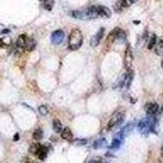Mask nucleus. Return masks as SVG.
<instances>
[{"label": "nucleus", "instance_id": "1", "mask_svg": "<svg viewBox=\"0 0 163 163\" xmlns=\"http://www.w3.org/2000/svg\"><path fill=\"white\" fill-rule=\"evenodd\" d=\"M70 15L74 18L80 20H91L100 17L98 7L91 6L83 11H73L70 12Z\"/></svg>", "mask_w": 163, "mask_h": 163}, {"label": "nucleus", "instance_id": "2", "mask_svg": "<svg viewBox=\"0 0 163 163\" xmlns=\"http://www.w3.org/2000/svg\"><path fill=\"white\" fill-rule=\"evenodd\" d=\"M83 36L80 29H73L69 36V48L73 51L78 50L83 45Z\"/></svg>", "mask_w": 163, "mask_h": 163}, {"label": "nucleus", "instance_id": "3", "mask_svg": "<svg viewBox=\"0 0 163 163\" xmlns=\"http://www.w3.org/2000/svg\"><path fill=\"white\" fill-rule=\"evenodd\" d=\"M156 126V119L154 117H147L140 120L138 123V130L143 135H148L149 133L154 132Z\"/></svg>", "mask_w": 163, "mask_h": 163}, {"label": "nucleus", "instance_id": "4", "mask_svg": "<svg viewBox=\"0 0 163 163\" xmlns=\"http://www.w3.org/2000/svg\"><path fill=\"white\" fill-rule=\"evenodd\" d=\"M124 119H125V111L122 109L116 110L109 119L108 123V130H112L120 126L123 122Z\"/></svg>", "mask_w": 163, "mask_h": 163}, {"label": "nucleus", "instance_id": "5", "mask_svg": "<svg viewBox=\"0 0 163 163\" xmlns=\"http://www.w3.org/2000/svg\"><path fill=\"white\" fill-rule=\"evenodd\" d=\"M123 62L125 69H126L127 70H130L131 69L133 63V53L130 45L126 47V52H125V54H124Z\"/></svg>", "mask_w": 163, "mask_h": 163}, {"label": "nucleus", "instance_id": "6", "mask_svg": "<svg viewBox=\"0 0 163 163\" xmlns=\"http://www.w3.org/2000/svg\"><path fill=\"white\" fill-rule=\"evenodd\" d=\"M144 110L148 117H154L159 110L158 104L155 102H148L144 106Z\"/></svg>", "mask_w": 163, "mask_h": 163}, {"label": "nucleus", "instance_id": "7", "mask_svg": "<svg viewBox=\"0 0 163 163\" xmlns=\"http://www.w3.org/2000/svg\"><path fill=\"white\" fill-rule=\"evenodd\" d=\"M64 38H65V33L62 29H57L52 33L51 36V40L52 43L55 45H60L63 42Z\"/></svg>", "mask_w": 163, "mask_h": 163}, {"label": "nucleus", "instance_id": "8", "mask_svg": "<svg viewBox=\"0 0 163 163\" xmlns=\"http://www.w3.org/2000/svg\"><path fill=\"white\" fill-rule=\"evenodd\" d=\"M104 29L100 28L96 34L91 38L90 44H91V46L92 48H96L97 46L100 45V42H101V39H102L103 37H104Z\"/></svg>", "mask_w": 163, "mask_h": 163}, {"label": "nucleus", "instance_id": "9", "mask_svg": "<svg viewBox=\"0 0 163 163\" xmlns=\"http://www.w3.org/2000/svg\"><path fill=\"white\" fill-rule=\"evenodd\" d=\"M117 28L113 29V30L110 32V34L108 35L106 42H105V44H106L107 47H109H109H110V46L112 45L116 40H117Z\"/></svg>", "mask_w": 163, "mask_h": 163}, {"label": "nucleus", "instance_id": "10", "mask_svg": "<svg viewBox=\"0 0 163 163\" xmlns=\"http://www.w3.org/2000/svg\"><path fill=\"white\" fill-rule=\"evenodd\" d=\"M98 11H99V16L100 17H106L109 18L112 16L110 9L104 6H97Z\"/></svg>", "mask_w": 163, "mask_h": 163}, {"label": "nucleus", "instance_id": "11", "mask_svg": "<svg viewBox=\"0 0 163 163\" xmlns=\"http://www.w3.org/2000/svg\"><path fill=\"white\" fill-rule=\"evenodd\" d=\"M61 137L62 139L67 140V141H72L74 139V135L72 133V130L70 127H65L61 131Z\"/></svg>", "mask_w": 163, "mask_h": 163}, {"label": "nucleus", "instance_id": "12", "mask_svg": "<svg viewBox=\"0 0 163 163\" xmlns=\"http://www.w3.org/2000/svg\"><path fill=\"white\" fill-rule=\"evenodd\" d=\"M27 38L25 34H20L16 41V47L19 49H25L26 48V43H27Z\"/></svg>", "mask_w": 163, "mask_h": 163}, {"label": "nucleus", "instance_id": "13", "mask_svg": "<svg viewBox=\"0 0 163 163\" xmlns=\"http://www.w3.org/2000/svg\"><path fill=\"white\" fill-rule=\"evenodd\" d=\"M48 148L44 145H41L40 148H39L38 152L37 153V156L40 160L43 161L44 159L47 157L48 156Z\"/></svg>", "mask_w": 163, "mask_h": 163}, {"label": "nucleus", "instance_id": "14", "mask_svg": "<svg viewBox=\"0 0 163 163\" xmlns=\"http://www.w3.org/2000/svg\"><path fill=\"white\" fill-rule=\"evenodd\" d=\"M107 145V140L104 138H101L93 143V148L95 149H100V148H103L104 147H106Z\"/></svg>", "mask_w": 163, "mask_h": 163}, {"label": "nucleus", "instance_id": "15", "mask_svg": "<svg viewBox=\"0 0 163 163\" xmlns=\"http://www.w3.org/2000/svg\"><path fill=\"white\" fill-rule=\"evenodd\" d=\"M122 140H123V139H120V138L116 136V138H114V139H113L112 143H111L110 146H109V148L112 150H117L121 147V145H122Z\"/></svg>", "mask_w": 163, "mask_h": 163}, {"label": "nucleus", "instance_id": "16", "mask_svg": "<svg viewBox=\"0 0 163 163\" xmlns=\"http://www.w3.org/2000/svg\"><path fill=\"white\" fill-rule=\"evenodd\" d=\"M154 52L156 55H157L159 57L163 56V40H160L157 43H156Z\"/></svg>", "mask_w": 163, "mask_h": 163}, {"label": "nucleus", "instance_id": "17", "mask_svg": "<svg viewBox=\"0 0 163 163\" xmlns=\"http://www.w3.org/2000/svg\"><path fill=\"white\" fill-rule=\"evenodd\" d=\"M52 126H53V129L57 133H61L62 130H63V126H62V124H61V121L58 119H55L52 122Z\"/></svg>", "mask_w": 163, "mask_h": 163}, {"label": "nucleus", "instance_id": "18", "mask_svg": "<svg viewBox=\"0 0 163 163\" xmlns=\"http://www.w3.org/2000/svg\"><path fill=\"white\" fill-rule=\"evenodd\" d=\"M36 41L33 38H27V43H26V49L28 51H33L36 47Z\"/></svg>", "mask_w": 163, "mask_h": 163}, {"label": "nucleus", "instance_id": "19", "mask_svg": "<svg viewBox=\"0 0 163 163\" xmlns=\"http://www.w3.org/2000/svg\"><path fill=\"white\" fill-rule=\"evenodd\" d=\"M43 137V131L41 128H38L34 130V132L33 133V138L35 140H41Z\"/></svg>", "mask_w": 163, "mask_h": 163}, {"label": "nucleus", "instance_id": "20", "mask_svg": "<svg viewBox=\"0 0 163 163\" xmlns=\"http://www.w3.org/2000/svg\"><path fill=\"white\" fill-rule=\"evenodd\" d=\"M156 34H152V36L150 37L149 41H148V49H149V50L152 49V48L156 46Z\"/></svg>", "mask_w": 163, "mask_h": 163}, {"label": "nucleus", "instance_id": "21", "mask_svg": "<svg viewBox=\"0 0 163 163\" xmlns=\"http://www.w3.org/2000/svg\"><path fill=\"white\" fill-rule=\"evenodd\" d=\"M43 5L48 11H51L52 9V7L54 5L55 0H43Z\"/></svg>", "mask_w": 163, "mask_h": 163}, {"label": "nucleus", "instance_id": "22", "mask_svg": "<svg viewBox=\"0 0 163 163\" xmlns=\"http://www.w3.org/2000/svg\"><path fill=\"white\" fill-rule=\"evenodd\" d=\"M40 147H41V144H40V143H33L32 145L30 146V148H29V151H30V152H32L33 154L37 155Z\"/></svg>", "mask_w": 163, "mask_h": 163}, {"label": "nucleus", "instance_id": "23", "mask_svg": "<svg viewBox=\"0 0 163 163\" xmlns=\"http://www.w3.org/2000/svg\"><path fill=\"white\" fill-rule=\"evenodd\" d=\"M38 112L42 116H47L48 114V107L45 106V105H41L38 108Z\"/></svg>", "mask_w": 163, "mask_h": 163}, {"label": "nucleus", "instance_id": "24", "mask_svg": "<svg viewBox=\"0 0 163 163\" xmlns=\"http://www.w3.org/2000/svg\"><path fill=\"white\" fill-rule=\"evenodd\" d=\"M135 2V0H121L122 4L123 7H129L130 5H132L134 2Z\"/></svg>", "mask_w": 163, "mask_h": 163}, {"label": "nucleus", "instance_id": "25", "mask_svg": "<svg viewBox=\"0 0 163 163\" xmlns=\"http://www.w3.org/2000/svg\"><path fill=\"white\" fill-rule=\"evenodd\" d=\"M88 163H106L104 161V159L99 158V159H91V161Z\"/></svg>", "mask_w": 163, "mask_h": 163}, {"label": "nucleus", "instance_id": "26", "mask_svg": "<svg viewBox=\"0 0 163 163\" xmlns=\"http://www.w3.org/2000/svg\"><path fill=\"white\" fill-rule=\"evenodd\" d=\"M19 139H20L19 134H18V133H16L15 135H14V137H13V140H14V141H17Z\"/></svg>", "mask_w": 163, "mask_h": 163}, {"label": "nucleus", "instance_id": "27", "mask_svg": "<svg viewBox=\"0 0 163 163\" xmlns=\"http://www.w3.org/2000/svg\"><path fill=\"white\" fill-rule=\"evenodd\" d=\"M23 163H36V162H34L33 161H31V159H25V161H23Z\"/></svg>", "mask_w": 163, "mask_h": 163}, {"label": "nucleus", "instance_id": "28", "mask_svg": "<svg viewBox=\"0 0 163 163\" xmlns=\"http://www.w3.org/2000/svg\"><path fill=\"white\" fill-rule=\"evenodd\" d=\"M161 155H162V156H163V145H162V147H161Z\"/></svg>", "mask_w": 163, "mask_h": 163}, {"label": "nucleus", "instance_id": "29", "mask_svg": "<svg viewBox=\"0 0 163 163\" xmlns=\"http://www.w3.org/2000/svg\"><path fill=\"white\" fill-rule=\"evenodd\" d=\"M161 67H162V69H163V59H162V61H161Z\"/></svg>", "mask_w": 163, "mask_h": 163}, {"label": "nucleus", "instance_id": "30", "mask_svg": "<svg viewBox=\"0 0 163 163\" xmlns=\"http://www.w3.org/2000/svg\"><path fill=\"white\" fill-rule=\"evenodd\" d=\"M161 113H163V105H162V107H161Z\"/></svg>", "mask_w": 163, "mask_h": 163}, {"label": "nucleus", "instance_id": "31", "mask_svg": "<svg viewBox=\"0 0 163 163\" xmlns=\"http://www.w3.org/2000/svg\"><path fill=\"white\" fill-rule=\"evenodd\" d=\"M40 1H43V0H40Z\"/></svg>", "mask_w": 163, "mask_h": 163}]
</instances>
